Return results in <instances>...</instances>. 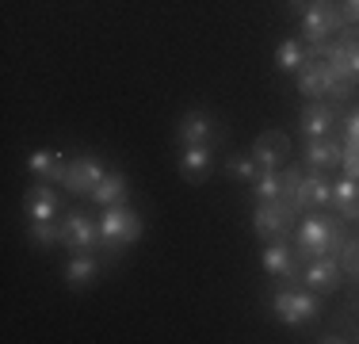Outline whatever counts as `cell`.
<instances>
[{
  "label": "cell",
  "instance_id": "1",
  "mask_svg": "<svg viewBox=\"0 0 359 344\" xmlns=\"http://www.w3.org/2000/svg\"><path fill=\"white\" fill-rule=\"evenodd\" d=\"M100 237H104V245H111V249L134 245V241L142 237V218H138V211H130L126 203L104 206V214H100Z\"/></svg>",
  "mask_w": 359,
  "mask_h": 344
},
{
  "label": "cell",
  "instance_id": "2",
  "mask_svg": "<svg viewBox=\"0 0 359 344\" xmlns=\"http://www.w3.org/2000/svg\"><path fill=\"white\" fill-rule=\"evenodd\" d=\"M271 314L283 325H290V329H298V325H310L313 317L321 314V306H318V295H313L310 287L306 291H279V295L271 298Z\"/></svg>",
  "mask_w": 359,
  "mask_h": 344
},
{
  "label": "cell",
  "instance_id": "3",
  "mask_svg": "<svg viewBox=\"0 0 359 344\" xmlns=\"http://www.w3.org/2000/svg\"><path fill=\"white\" fill-rule=\"evenodd\" d=\"M348 20L344 12H340L337 0H329V4H313L306 8L302 15H298V31H302L306 42H318V39H332V31H344Z\"/></svg>",
  "mask_w": 359,
  "mask_h": 344
},
{
  "label": "cell",
  "instance_id": "4",
  "mask_svg": "<svg viewBox=\"0 0 359 344\" xmlns=\"http://www.w3.org/2000/svg\"><path fill=\"white\" fill-rule=\"evenodd\" d=\"M294 214L283 199H271V203H260L252 214V230L260 241H287L290 226H294Z\"/></svg>",
  "mask_w": 359,
  "mask_h": 344
},
{
  "label": "cell",
  "instance_id": "5",
  "mask_svg": "<svg viewBox=\"0 0 359 344\" xmlns=\"http://www.w3.org/2000/svg\"><path fill=\"white\" fill-rule=\"evenodd\" d=\"M325 253H329V218L310 214L294 234V256H298V264H306V260H318Z\"/></svg>",
  "mask_w": 359,
  "mask_h": 344
},
{
  "label": "cell",
  "instance_id": "6",
  "mask_svg": "<svg viewBox=\"0 0 359 344\" xmlns=\"http://www.w3.org/2000/svg\"><path fill=\"white\" fill-rule=\"evenodd\" d=\"M302 283L313 291V295H332V291L344 283V268H340V256L325 253L318 260H306L302 268Z\"/></svg>",
  "mask_w": 359,
  "mask_h": 344
},
{
  "label": "cell",
  "instance_id": "7",
  "mask_svg": "<svg viewBox=\"0 0 359 344\" xmlns=\"http://www.w3.org/2000/svg\"><path fill=\"white\" fill-rule=\"evenodd\" d=\"M176 142L180 145H218L222 131H218L215 115H207V111H187L176 123Z\"/></svg>",
  "mask_w": 359,
  "mask_h": 344
},
{
  "label": "cell",
  "instance_id": "8",
  "mask_svg": "<svg viewBox=\"0 0 359 344\" xmlns=\"http://www.w3.org/2000/svg\"><path fill=\"white\" fill-rule=\"evenodd\" d=\"M96 237H100V222L84 218L81 211L65 214L62 222V245L69 253H96Z\"/></svg>",
  "mask_w": 359,
  "mask_h": 344
},
{
  "label": "cell",
  "instance_id": "9",
  "mask_svg": "<svg viewBox=\"0 0 359 344\" xmlns=\"http://www.w3.org/2000/svg\"><path fill=\"white\" fill-rule=\"evenodd\" d=\"M104 176H107V168L100 165L96 157H76V161H69L62 184H65V192H69V195H92Z\"/></svg>",
  "mask_w": 359,
  "mask_h": 344
},
{
  "label": "cell",
  "instance_id": "10",
  "mask_svg": "<svg viewBox=\"0 0 359 344\" xmlns=\"http://www.w3.org/2000/svg\"><path fill=\"white\" fill-rule=\"evenodd\" d=\"M252 157H256V165L260 168H279L287 161V153H290V138L283 131H264V134H256V142H252Z\"/></svg>",
  "mask_w": 359,
  "mask_h": 344
},
{
  "label": "cell",
  "instance_id": "11",
  "mask_svg": "<svg viewBox=\"0 0 359 344\" xmlns=\"http://www.w3.org/2000/svg\"><path fill=\"white\" fill-rule=\"evenodd\" d=\"M65 168H69V161H65L62 150H35L27 157V172L35 180H42V184H62Z\"/></svg>",
  "mask_w": 359,
  "mask_h": 344
},
{
  "label": "cell",
  "instance_id": "12",
  "mask_svg": "<svg viewBox=\"0 0 359 344\" xmlns=\"http://www.w3.org/2000/svg\"><path fill=\"white\" fill-rule=\"evenodd\" d=\"M294 264H298V256L287 241H268V245H264L260 268L268 272L271 279H294Z\"/></svg>",
  "mask_w": 359,
  "mask_h": 344
},
{
  "label": "cell",
  "instance_id": "13",
  "mask_svg": "<svg viewBox=\"0 0 359 344\" xmlns=\"http://www.w3.org/2000/svg\"><path fill=\"white\" fill-rule=\"evenodd\" d=\"M210 165H215V145H184V153H180V176H184L187 184L207 180Z\"/></svg>",
  "mask_w": 359,
  "mask_h": 344
},
{
  "label": "cell",
  "instance_id": "14",
  "mask_svg": "<svg viewBox=\"0 0 359 344\" xmlns=\"http://www.w3.org/2000/svg\"><path fill=\"white\" fill-rule=\"evenodd\" d=\"M57 211H62V195L46 184H35L23 195V214H27L31 222H46V218H54Z\"/></svg>",
  "mask_w": 359,
  "mask_h": 344
},
{
  "label": "cell",
  "instance_id": "15",
  "mask_svg": "<svg viewBox=\"0 0 359 344\" xmlns=\"http://www.w3.org/2000/svg\"><path fill=\"white\" fill-rule=\"evenodd\" d=\"M332 123H337V115H332L329 103H306L302 115H298V131H302L306 142H310V138H329Z\"/></svg>",
  "mask_w": 359,
  "mask_h": 344
},
{
  "label": "cell",
  "instance_id": "16",
  "mask_svg": "<svg viewBox=\"0 0 359 344\" xmlns=\"http://www.w3.org/2000/svg\"><path fill=\"white\" fill-rule=\"evenodd\" d=\"M340 161H344V145L332 142V134L329 138H310V142H306V168L329 172V168H337Z\"/></svg>",
  "mask_w": 359,
  "mask_h": 344
},
{
  "label": "cell",
  "instance_id": "17",
  "mask_svg": "<svg viewBox=\"0 0 359 344\" xmlns=\"http://www.w3.org/2000/svg\"><path fill=\"white\" fill-rule=\"evenodd\" d=\"M96 275H100V260L92 253H73V260L65 264V283H69L73 291L92 287V283H96Z\"/></svg>",
  "mask_w": 359,
  "mask_h": 344
},
{
  "label": "cell",
  "instance_id": "18",
  "mask_svg": "<svg viewBox=\"0 0 359 344\" xmlns=\"http://www.w3.org/2000/svg\"><path fill=\"white\" fill-rule=\"evenodd\" d=\"M332 206H337L340 218L359 222V180H352V176L337 180L332 184Z\"/></svg>",
  "mask_w": 359,
  "mask_h": 344
},
{
  "label": "cell",
  "instance_id": "19",
  "mask_svg": "<svg viewBox=\"0 0 359 344\" xmlns=\"http://www.w3.org/2000/svg\"><path fill=\"white\" fill-rule=\"evenodd\" d=\"M276 65L283 73H302L310 65V50H306V39H283L276 46Z\"/></svg>",
  "mask_w": 359,
  "mask_h": 344
},
{
  "label": "cell",
  "instance_id": "20",
  "mask_svg": "<svg viewBox=\"0 0 359 344\" xmlns=\"http://www.w3.org/2000/svg\"><path fill=\"white\" fill-rule=\"evenodd\" d=\"M126 176L123 172H107L104 180H100V187L92 192V199H96L100 206H115V203H126Z\"/></svg>",
  "mask_w": 359,
  "mask_h": 344
},
{
  "label": "cell",
  "instance_id": "21",
  "mask_svg": "<svg viewBox=\"0 0 359 344\" xmlns=\"http://www.w3.org/2000/svg\"><path fill=\"white\" fill-rule=\"evenodd\" d=\"M252 192H256V199H260V203L283 199V172H279V168H260Z\"/></svg>",
  "mask_w": 359,
  "mask_h": 344
},
{
  "label": "cell",
  "instance_id": "22",
  "mask_svg": "<svg viewBox=\"0 0 359 344\" xmlns=\"http://www.w3.org/2000/svg\"><path fill=\"white\" fill-rule=\"evenodd\" d=\"M27 241H31L35 249H54V245H62V226H57L54 218L31 222V226H27Z\"/></svg>",
  "mask_w": 359,
  "mask_h": 344
},
{
  "label": "cell",
  "instance_id": "23",
  "mask_svg": "<svg viewBox=\"0 0 359 344\" xmlns=\"http://www.w3.org/2000/svg\"><path fill=\"white\" fill-rule=\"evenodd\" d=\"M294 81H298V92H302V96H310V100L325 96V84H321V65H318V62H310V65L302 69V73H294Z\"/></svg>",
  "mask_w": 359,
  "mask_h": 344
},
{
  "label": "cell",
  "instance_id": "24",
  "mask_svg": "<svg viewBox=\"0 0 359 344\" xmlns=\"http://www.w3.org/2000/svg\"><path fill=\"white\" fill-rule=\"evenodd\" d=\"M226 172L233 180H241V184H256V176H260V165H256V157H229L226 161Z\"/></svg>",
  "mask_w": 359,
  "mask_h": 344
},
{
  "label": "cell",
  "instance_id": "25",
  "mask_svg": "<svg viewBox=\"0 0 359 344\" xmlns=\"http://www.w3.org/2000/svg\"><path fill=\"white\" fill-rule=\"evenodd\" d=\"M340 268L348 275L359 272V237H344V245H340Z\"/></svg>",
  "mask_w": 359,
  "mask_h": 344
},
{
  "label": "cell",
  "instance_id": "26",
  "mask_svg": "<svg viewBox=\"0 0 359 344\" xmlns=\"http://www.w3.org/2000/svg\"><path fill=\"white\" fill-rule=\"evenodd\" d=\"M344 134H348V145H344V150L359 153V111H352V115H348V123H344Z\"/></svg>",
  "mask_w": 359,
  "mask_h": 344
},
{
  "label": "cell",
  "instance_id": "27",
  "mask_svg": "<svg viewBox=\"0 0 359 344\" xmlns=\"http://www.w3.org/2000/svg\"><path fill=\"white\" fill-rule=\"evenodd\" d=\"M340 168H344V176H352V180H359V153H352V150H344V161H340Z\"/></svg>",
  "mask_w": 359,
  "mask_h": 344
},
{
  "label": "cell",
  "instance_id": "28",
  "mask_svg": "<svg viewBox=\"0 0 359 344\" xmlns=\"http://www.w3.org/2000/svg\"><path fill=\"white\" fill-rule=\"evenodd\" d=\"M337 4H340V12H344L348 23H359V0H337Z\"/></svg>",
  "mask_w": 359,
  "mask_h": 344
},
{
  "label": "cell",
  "instance_id": "29",
  "mask_svg": "<svg viewBox=\"0 0 359 344\" xmlns=\"http://www.w3.org/2000/svg\"><path fill=\"white\" fill-rule=\"evenodd\" d=\"M313 4H329V0H287V8H290L294 15H302L306 8H313Z\"/></svg>",
  "mask_w": 359,
  "mask_h": 344
},
{
  "label": "cell",
  "instance_id": "30",
  "mask_svg": "<svg viewBox=\"0 0 359 344\" xmlns=\"http://www.w3.org/2000/svg\"><path fill=\"white\" fill-rule=\"evenodd\" d=\"M355 279H359V272H355Z\"/></svg>",
  "mask_w": 359,
  "mask_h": 344
},
{
  "label": "cell",
  "instance_id": "31",
  "mask_svg": "<svg viewBox=\"0 0 359 344\" xmlns=\"http://www.w3.org/2000/svg\"><path fill=\"white\" fill-rule=\"evenodd\" d=\"M355 306H359V303H355Z\"/></svg>",
  "mask_w": 359,
  "mask_h": 344
}]
</instances>
